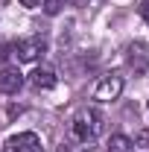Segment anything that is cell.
<instances>
[{
	"label": "cell",
	"mask_w": 149,
	"mask_h": 152,
	"mask_svg": "<svg viewBox=\"0 0 149 152\" xmlns=\"http://www.w3.org/2000/svg\"><path fill=\"white\" fill-rule=\"evenodd\" d=\"M41 0H20V6H26V9H32V6H38Z\"/></svg>",
	"instance_id": "obj_13"
},
{
	"label": "cell",
	"mask_w": 149,
	"mask_h": 152,
	"mask_svg": "<svg viewBox=\"0 0 149 152\" xmlns=\"http://www.w3.org/2000/svg\"><path fill=\"white\" fill-rule=\"evenodd\" d=\"M56 82H58V76L53 67H35L32 73H29V85L35 88V91H50V88H56Z\"/></svg>",
	"instance_id": "obj_6"
},
{
	"label": "cell",
	"mask_w": 149,
	"mask_h": 152,
	"mask_svg": "<svg viewBox=\"0 0 149 152\" xmlns=\"http://www.w3.org/2000/svg\"><path fill=\"white\" fill-rule=\"evenodd\" d=\"M126 64L134 73H146L149 70V47L143 41H131L126 47Z\"/></svg>",
	"instance_id": "obj_5"
},
{
	"label": "cell",
	"mask_w": 149,
	"mask_h": 152,
	"mask_svg": "<svg viewBox=\"0 0 149 152\" xmlns=\"http://www.w3.org/2000/svg\"><path fill=\"white\" fill-rule=\"evenodd\" d=\"M3 152H44V146L35 132H18L3 143Z\"/></svg>",
	"instance_id": "obj_4"
},
{
	"label": "cell",
	"mask_w": 149,
	"mask_h": 152,
	"mask_svg": "<svg viewBox=\"0 0 149 152\" xmlns=\"http://www.w3.org/2000/svg\"><path fill=\"white\" fill-rule=\"evenodd\" d=\"M105 129V117L96 111V108H79L73 114V123H70V132H73L76 140H82V143H93L99 134Z\"/></svg>",
	"instance_id": "obj_1"
},
{
	"label": "cell",
	"mask_w": 149,
	"mask_h": 152,
	"mask_svg": "<svg viewBox=\"0 0 149 152\" xmlns=\"http://www.w3.org/2000/svg\"><path fill=\"white\" fill-rule=\"evenodd\" d=\"M12 50H15L12 44H3V47H0V61H6V58H9V53H12Z\"/></svg>",
	"instance_id": "obj_12"
},
{
	"label": "cell",
	"mask_w": 149,
	"mask_h": 152,
	"mask_svg": "<svg viewBox=\"0 0 149 152\" xmlns=\"http://www.w3.org/2000/svg\"><path fill=\"white\" fill-rule=\"evenodd\" d=\"M56 152H73V149H70V146H64V143H61V146H58Z\"/></svg>",
	"instance_id": "obj_14"
},
{
	"label": "cell",
	"mask_w": 149,
	"mask_h": 152,
	"mask_svg": "<svg viewBox=\"0 0 149 152\" xmlns=\"http://www.w3.org/2000/svg\"><path fill=\"white\" fill-rule=\"evenodd\" d=\"M23 85V73L18 67H3L0 70V94H18Z\"/></svg>",
	"instance_id": "obj_7"
},
{
	"label": "cell",
	"mask_w": 149,
	"mask_h": 152,
	"mask_svg": "<svg viewBox=\"0 0 149 152\" xmlns=\"http://www.w3.org/2000/svg\"><path fill=\"white\" fill-rule=\"evenodd\" d=\"M67 0H44V15H58Z\"/></svg>",
	"instance_id": "obj_9"
},
{
	"label": "cell",
	"mask_w": 149,
	"mask_h": 152,
	"mask_svg": "<svg viewBox=\"0 0 149 152\" xmlns=\"http://www.w3.org/2000/svg\"><path fill=\"white\" fill-rule=\"evenodd\" d=\"M108 152H134V143H131L129 134H111L108 137Z\"/></svg>",
	"instance_id": "obj_8"
},
{
	"label": "cell",
	"mask_w": 149,
	"mask_h": 152,
	"mask_svg": "<svg viewBox=\"0 0 149 152\" xmlns=\"http://www.w3.org/2000/svg\"><path fill=\"white\" fill-rule=\"evenodd\" d=\"M120 94H123V76L120 73H105V76H99V82L93 85V96L99 102H111Z\"/></svg>",
	"instance_id": "obj_2"
},
{
	"label": "cell",
	"mask_w": 149,
	"mask_h": 152,
	"mask_svg": "<svg viewBox=\"0 0 149 152\" xmlns=\"http://www.w3.org/2000/svg\"><path fill=\"white\" fill-rule=\"evenodd\" d=\"M47 53V41L41 35H32V38H23L15 44V56L18 61H38V58Z\"/></svg>",
	"instance_id": "obj_3"
},
{
	"label": "cell",
	"mask_w": 149,
	"mask_h": 152,
	"mask_svg": "<svg viewBox=\"0 0 149 152\" xmlns=\"http://www.w3.org/2000/svg\"><path fill=\"white\" fill-rule=\"evenodd\" d=\"M131 143H134V146H149V132H146V129H140V132L134 134Z\"/></svg>",
	"instance_id": "obj_10"
},
{
	"label": "cell",
	"mask_w": 149,
	"mask_h": 152,
	"mask_svg": "<svg viewBox=\"0 0 149 152\" xmlns=\"http://www.w3.org/2000/svg\"><path fill=\"white\" fill-rule=\"evenodd\" d=\"M137 3H140V6H137V12H140V18H143V20L149 23V0H137Z\"/></svg>",
	"instance_id": "obj_11"
}]
</instances>
